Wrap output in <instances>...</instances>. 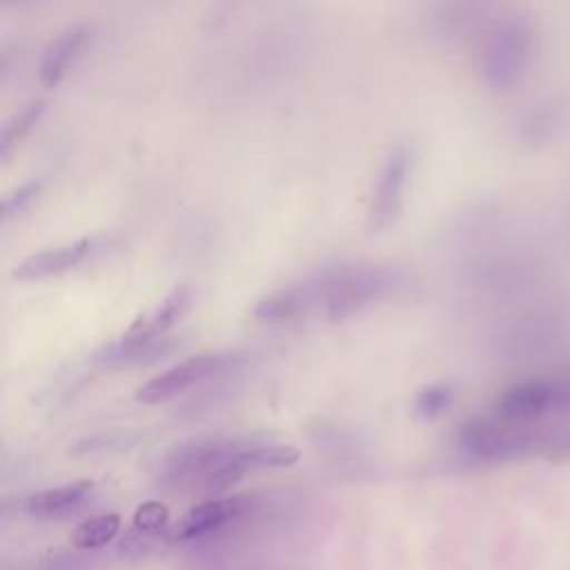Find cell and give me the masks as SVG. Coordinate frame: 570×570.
<instances>
[{"instance_id": "e0dca14e", "label": "cell", "mask_w": 570, "mask_h": 570, "mask_svg": "<svg viewBox=\"0 0 570 570\" xmlns=\"http://www.w3.org/2000/svg\"><path fill=\"white\" fill-rule=\"evenodd\" d=\"M131 523L142 534H156L165 528H169V510L160 501H145L136 508Z\"/></svg>"}, {"instance_id": "277c9868", "label": "cell", "mask_w": 570, "mask_h": 570, "mask_svg": "<svg viewBox=\"0 0 570 570\" xmlns=\"http://www.w3.org/2000/svg\"><path fill=\"white\" fill-rule=\"evenodd\" d=\"M254 505H256V499L249 494H232V497L203 501L191 510H187L174 525H169V539L171 541L203 539L212 532H218L240 521L245 514L254 510Z\"/></svg>"}, {"instance_id": "52a82bcc", "label": "cell", "mask_w": 570, "mask_h": 570, "mask_svg": "<svg viewBox=\"0 0 570 570\" xmlns=\"http://www.w3.org/2000/svg\"><path fill=\"white\" fill-rule=\"evenodd\" d=\"M100 243L102 240L98 236H82L73 243L36 252L13 269V276L20 281H40L49 276H60L82 265L100 247Z\"/></svg>"}, {"instance_id": "ac0fdd59", "label": "cell", "mask_w": 570, "mask_h": 570, "mask_svg": "<svg viewBox=\"0 0 570 570\" xmlns=\"http://www.w3.org/2000/svg\"><path fill=\"white\" fill-rule=\"evenodd\" d=\"M452 399V390L448 385H428L414 399V414L421 419L439 416Z\"/></svg>"}, {"instance_id": "7a4b0ae2", "label": "cell", "mask_w": 570, "mask_h": 570, "mask_svg": "<svg viewBox=\"0 0 570 570\" xmlns=\"http://www.w3.org/2000/svg\"><path fill=\"white\" fill-rule=\"evenodd\" d=\"M414 169V151L407 145H396L379 171L367 207V229L379 234L387 229L401 214L405 189Z\"/></svg>"}, {"instance_id": "4fadbf2b", "label": "cell", "mask_w": 570, "mask_h": 570, "mask_svg": "<svg viewBox=\"0 0 570 570\" xmlns=\"http://www.w3.org/2000/svg\"><path fill=\"white\" fill-rule=\"evenodd\" d=\"M118 530H120V517L116 512L96 514L85 519L80 525H76L69 541L80 550H96L111 543Z\"/></svg>"}, {"instance_id": "7c38bea8", "label": "cell", "mask_w": 570, "mask_h": 570, "mask_svg": "<svg viewBox=\"0 0 570 570\" xmlns=\"http://www.w3.org/2000/svg\"><path fill=\"white\" fill-rule=\"evenodd\" d=\"M521 56V36L514 29H501L488 42L483 53V73L492 85H505L517 71Z\"/></svg>"}, {"instance_id": "30bf717a", "label": "cell", "mask_w": 570, "mask_h": 570, "mask_svg": "<svg viewBox=\"0 0 570 570\" xmlns=\"http://www.w3.org/2000/svg\"><path fill=\"white\" fill-rule=\"evenodd\" d=\"M89 33L91 31L87 24H73V27H67L62 33H58L56 40H51V45L45 49V56L38 69L40 82L47 89H53L65 80L69 69L78 60L80 51L85 49Z\"/></svg>"}, {"instance_id": "6da1fadb", "label": "cell", "mask_w": 570, "mask_h": 570, "mask_svg": "<svg viewBox=\"0 0 570 570\" xmlns=\"http://www.w3.org/2000/svg\"><path fill=\"white\" fill-rule=\"evenodd\" d=\"M318 307L330 318L350 316L385 296L401 283V274L385 265H356L316 276Z\"/></svg>"}, {"instance_id": "9c48e42d", "label": "cell", "mask_w": 570, "mask_h": 570, "mask_svg": "<svg viewBox=\"0 0 570 570\" xmlns=\"http://www.w3.org/2000/svg\"><path fill=\"white\" fill-rule=\"evenodd\" d=\"M314 307H318L316 281L307 278L261 298L254 305V316L261 323H285L312 312Z\"/></svg>"}, {"instance_id": "5bb4252c", "label": "cell", "mask_w": 570, "mask_h": 570, "mask_svg": "<svg viewBox=\"0 0 570 570\" xmlns=\"http://www.w3.org/2000/svg\"><path fill=\"white\" fill-rule=\"evenodd\" d=\"M45 111H47L45 100H31L29 105H24L18 114H13L4 122V127L0 131V156L2 158H7L11 154V149L38 127Z\"/></svg>"}, {"instance_id": "3957f363", "label": "cell", "mask_w": 570, "mask_h": 570, "mask_svg": "<svg viewBox=\"0 0 570 570\" xmlns=\"http://www.w3.org/2000/svg\"><path fill=\"white\" fill-rule=\"evenodd\" d=\"M240 358L238 352H207L160 372L136 390V399L140 403H160L167 401L225 370H229Z\"/></svg>"}, {"instance_id": "8992f818", "label": "cell", "mask_w": 570, "mask_h": 570, "mask_svg": "<svg viewBox=\"0 0 570 570\" xmlns=\"http://www.w3.org/2000/svg\"><path fill=\"white\" fill-rule=\"evenodd\" d=\"M530 434L488 419H470L459 430V445L468 456L481 461H501L528 448Z\"/></svg>"}, {"instance_id": "ba28073f", "label": "cell", "mask_w": 570, "mask_h": 570, "mask_svg": "<svg viewBox=\"0 0 570 570\" xmlns=\"http://www.w3.org/2000/svg\"><path fill=\"white\" fill-rule=\"evenodd\" d=\"M191 301V289L187 285H180L171 289L149 314L138 316L127 332L120 336V343L134 345V343H151L158 341L169 327L178 323V318L185 314Z\"/></svg>"}, {"instance_id": "d6986e66", "label": "cell", "mask_w": 570, "mask_h": 570, "mask_svg": "<svg viewBox=\"0 0 570 570\" xmlns=\"http://www.w3.org/2000/svg\"><path fill=\"white\" fill-rule=\"evenodd\" d=\"M2 2H22V0H2Z\"/></svg>"}, {"instance_id": "5b68a950", "label": "cell", "mask_w": 570, "mask_h": 570, "mask_svg": "<svg viewBox=\"0 0 570 570\" xmlns=\"http://www.w3.org/2000/svg\"><path fill=\"white\" fill-rule=\"evenodd\" d=\"M570 399V381L568 383H550V381H523L510 385L497 403V414L505 423H532L543 419L550 410L559 407Z\"/></svg>"}, {"instance_id": "2e32d148", "label": "cell", "mask_w": 570, "mask_h": 570, "mask_svg": "<svg viewBox=\"0 0 570 570\" xmlns=\"http://www.w3.org/2000/svg\"><path fill=\"white\" fill-rule=\"evenodd\" d=\"M42 187H45L42 178H31L24 185H20L18 189H13L2 203V218L11 220V218H18L20 214H24L42 194Z\"/></svg>"}, {"instance_id": "9a60e30c", "label": "cell", "mask_w": 570, "mask_h": 570, "mask_svg": "<svg viewBox=\"0 0 570 570\" xmlns=\"http://www.w3.org/2000/svg\"><path fill=\"white\" fill-rule=\"evenodd\" d=\"M301 452L294 445L283 443H243L240 461L249 468H285L294 465Z\"/></svg>"}, {"instance_id": "8fae6325", "label": "cell", "mask_w": 570, "mask_h": 570, "mask_svg": "<svg viewBox=\"0 0 570 570\" xmlns=\"http://www.w3.org/2000/svg\"><path fill=\"white\" fill-rule=\"evenodd\" d=\"M94 492L91 481H76V483H65L58 488L40 490L24 501V512L36 517V519H62L76 512Z\"/></svg>"}]
</instances>
